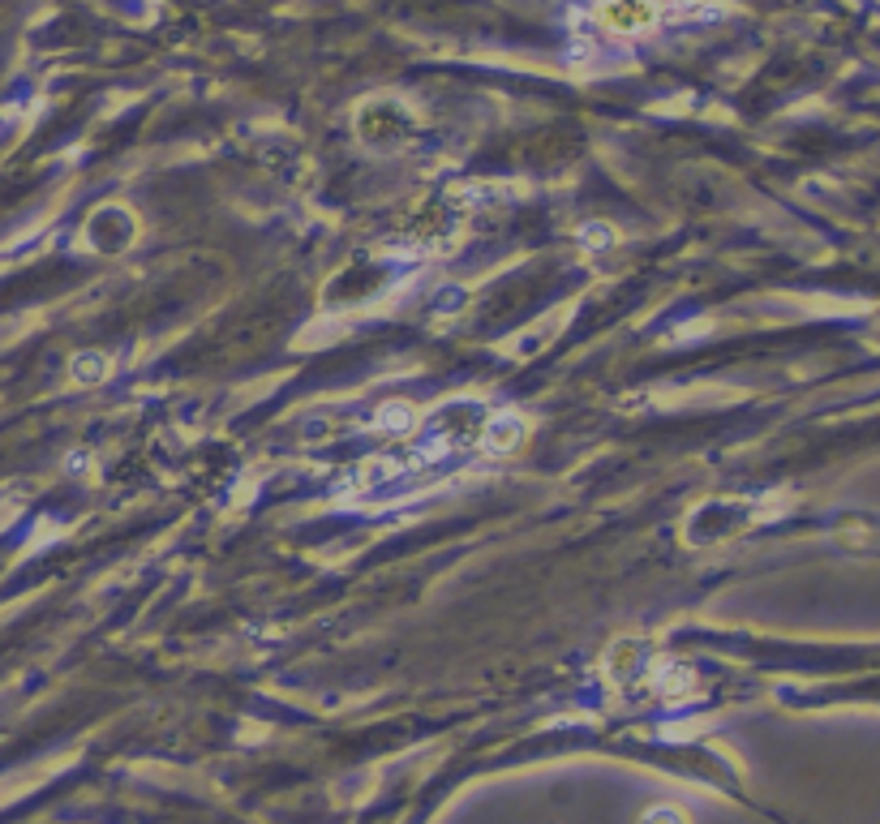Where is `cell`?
<instances>
[{"label":"cell","instance_id":"6da1fadb","mask_svg":"<svg viewBox=\"0 0 880 824\" xmlns=\"http://www.w3.org/2000/svg\"><path fill=\"white\" fill-rule=\"evenodd\" d=\"M662 0H598V26L606 35H640L658 22Z\"/></svg>","mask_w":880,"mask_h":824}]
</instances>
